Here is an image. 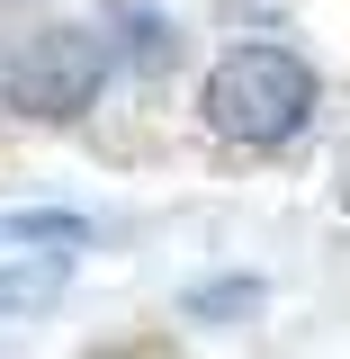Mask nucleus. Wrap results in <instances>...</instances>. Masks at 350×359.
I'll return each instance as SVG.
<instances>
[{
    "label": "nucleus",
    "instance_id": "f257e3e1",
    "mask_svg": "<svg viewBox=\"0 0 350 359\" xmlns=\"http://www.w3.org/2000/svg\"><path fill=\"white\" fill-rule=\"evenodd\" d=\"M198 108H207V126H216L224 144L269 153V144L306 135V117H314V63L288 54V45H234V54H216Z\"/></svg>",
    "mask_w": 350,
    "mask_h": 359
},
{
    "label": "nucleus",
    "instance_id": "f03ea898",
    "mask_svg": "<svg viewBox=\"0 0 350 359\" xmlns=\"http://www.w3.org/2000/svg\"><path fill=\"white\" fill-rule=\"evenodd\" d=\"M99 81H108V36L81 27V18H54L36 36H18L9 63H0V99L18 117H36V126H72L99 99Z\"/></svg>",
    "mask_w": 350,
    "mask_h": 359
},
{
    "label": "nucleus",
    "instance_id": "7ed1b4c3",
    "mask_svg": "<svg viewBox=\"0 0 350 359\" xmlns=\"http://www.w3.org/2000/svg\"><path fill=\"white\" fill-rule=\"evenodd\" d=\"M63 287H72L63 261H0V323H27V314L63 306Z\"/></svg>",
    "mask_w": 350,
    "mask_h": 359
},
{
    "label": "nucleus",
    "instance_id": "20e7f679",
    "mask_svg": "<svg viewBox=\"0 0 350 359\" xmlns=\"http://www.w3.org/2000/svg\"><path fill=\"white\" fill-rule=\"evenodd\" d=\"M180 314H198V323H216V314H261V278H207V287H189Z\"/></svg>",
    "mask_w": 350,
    "mask_h": 359
},
{
    "label": "nucleus",
    "instance_id": "39448f33",
    "mask_svg": "<svg viewBox=\"0 0 350 359\" xmlns=\"http://www.w3.org/2000/svg\"><path fill=\"white\" fill-rule=\"evenodd\" d=\"M90 224L81 216H45V207H27V216H0V243H81Z\"/></svg>",
    "mask_w": 350,
    "mask_h": 359
}]
</instances>
